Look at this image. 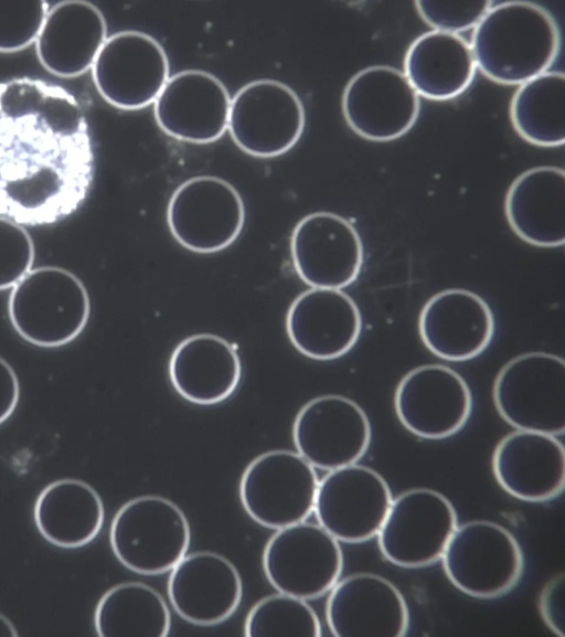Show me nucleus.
Segmentation results:
<instances>
[{"instance_id":"obj_17","label":"nucleus","mask_w":565,"mask_h":637,"mask_svg":"<svg viewBox=\"0 0 565 637\" xmlns=\"http://www.w3.org/2000/svg\"><path fill=\"white\" fill-rule=\"evenodd\" d=\"M290 254L296 273L312 288L348 287L363 265V244L355 227L326 211L310 213L296 224Z\"/></svg>"},{"instance_id":"obj_11","label":"nucleus","mask_w":565,"mask_h":637,"mask_svg":"<svg viewBox=\"0 0 565 637\" xmlns=\"http://www.w3.org/2000/svg\"><path fill=\"white\" fill-rule=\"evenodd\" d=\"M452 503L429 488H413L392 500L377 533L382 555L392 564L414 569L440 560L457 528Z\"/></svg>"},{"instance_id":"obj_30","label":"nucleus","mask_w":565,"mask_h":637,"mask_svg":"<svg viewBox=\"0 0 565 637\" xmlns=\"http://www.w3.org/2000/svg\"><path fill=\"white\" fill-rule=\"evenodd\" d=\"M513 128L527 142L558 147L565 141V76L545 72L519 86L510 104Z\"/></svg>"},{"instance_id":"obj_16","label":"nucleus","mask_w":565,"mask_h":637,"mask_svg":"<svg viewBox=\"0 0 565 637\" xmlns=\"http://www.w3.org/2000/svg\"><path fill=\"white\" fill-rule=\"evenodd\" d=\"M341 106L348 126L356 135L382 142L404 136L414 126L420 102L403 72L373 65L351 77Z\"/></svg>"},{"instance_id":"obj_13","label":"nucleus","mask_w":565,"mask_h":637,"mask_svg":"<svg viewBox=\"0 0 565 637\" xmlns=\"http://www.w3.org/2000/svg\"><path fill=\"white\" fill-rule=\"evenodd\" d=\"M392 500L385 479L355 463L329 470L319 480L313 512L338 541L361 543L377 535Z\"/></svg>"},{"instance_id":"obj_37","label":"nucleus","mask_w":565,"mask_h":637,"mask_svg":"<svg viewBox=\"0 0 565 637\" xmlns=\"http://www.w3.org/2000/svg\"><path fill=\"white\" fill-rule=\"evenodd\" d=\"M18 631L11 620L0 613V637H17Z\"/></svg>"},{"instance_id":"obj_23","label":"nucleus","mask_w":565,"mask_h":637,"mask_svg":"<svg viewBox=\"0 0 565 637\" xmlns=\"http://www.w3.org/2000/svg\"><path fill=\"white\" fill-rule=\"evenodd\" d=\"M492 471L510 496L546 502L564 490L565 449L554 435L516 429L495 446Z\"/></svg>"},{"instance_id":"obj_10","label":"nucleus","mask_w":565,"mask_h":637,"mask_svg":"<svg viewBox=\"0 0 565 637\" xmlns=\"http://www.w3.org/2000/svg\"><path fill=\"white\" fill-rule=\"evenodd\" d=\"M167 223L184 248L211 254L228 247L241 234L245 206L237 190L214 176L193 177L172 193Z\"/></svg>"},{"instance_id":"obj_29","label":"nucleus","mask_w":565,"mask_h":637,"mask_svg":"<svg viewBox=\"0 0 565 637\" xmlns=\"http://www.w3.org/2000/svg\"><path fill=\"white\" fill-rule=\"evenodd\" d=\"M100 637H166L171 627L162 596L140 582H126L107 590L94 613Z\"/></svg>"},{"instance_id":"obj_21","label":"nucleus","mask_w":565,"mask_h":637,"mask_svg":"<svg viewBox=\"0 0 565 637\" xmlns=\"http://www.w3.org/2000/svg\"><path fill=\"white\" fill-rule=\"evenodd\" d=\"M424 346L446 361H467L482 353L494 333L493 314L483 298L463 288L430 297L418 318Z\"/></svg>"},{"instance_id":"obj_3","label":"nucleus","mask_w":565,"mask_h":637,"mask_svg":"<svg viewBox=\"0 0 565 637\" xmlns=\"http://www.w3.org/2000/svg\"><path fill=\"white\" fill-rule=\"evenodd\" d=\"M90 301L83 282L58 266L32 268L11 288L8 316L15 332L41 348H58L85 329Z\"/></svg>"},{"instance_id":"obj_19","label":"nucleus","mask_w":565,"mask_h":637,"mask_svg":"<svg viewBox=\"0 0 565 637\" xmlns=\"http://www.w3.org/2000/svg\"><path fill=\"white\" fill-rule=\"evenodd\" d=\"M327 624L337 637H402L409 626L405 598L388 580L351 574L329 591Z\"/></svg>"},{"instance_id":"obj_31","label":"nucleus","mask_w":565,"mask_h":637,"mask_svg":"<svg viewBox=\"0 0 565 637\" xmlns=\"http://www.w3.org/2000/svg\"><path fill=\"white\" fill-rule=\"evenodd\" d=\"M247 637L321 636V625L306 599L278 592L258 601L244 624Z\"/></svg>"},{"instance_id":"obj_34","label":"nucleus","mask_w":565,"mask_h":637,"mask_svg":"<svg viewBox=\"0 0 565 637\" xmlns=\"http://www.w3.org/2000/svg\"><path fill=\"white\" fill-rule=\"evenodd\" d=\"M420 18L436 31L458 34L473 29L491 1H415Z\"/></svg>"},{"instance_id":"obj_28","label":"nucleus","mask_w":565,"mask_h":637,"mask_svg":"<svg viewBox=\"0 0 565 637\" xmlns=\"http://www.w3.org/2000/svg\"><path fill=\"white\" fill-rule=\"evenodd\" d=\"M33 519L39 533L62 549H78L100 532L105 509L98 492L87 482L62 478L39 493Z\"/></svg>"},{"instance_id":"obj_5","label":"nucleus","mask_w":565,"mask_h":637,"mask_svg":"<svg viewBox=\"0 0 565 637\" xmlns=\"http://www.w3.org/2000/svg\"><path fill=\"white\" fill-rule=\"evenodd\" d=\"M493 402L500 416L516 429L563 435L564 360L546 352L513 358L494 380Z\"/></svg>"},{"instance_id":"obj_7","label":"nucleus","mask_w":565,"mask_h":637,"mask_svg":"<svg viewBox=\"0 0 565 637\" xmlns=\"http://www.w3.org/2000/svg\"><path fill=\"white\" fill-rule=\"evenodd\" d=\"M318 476L290 450H270L254 458L239 481V499L258 524L278 530L305 521L312 512Z\"/></svg>"},{"instance_id":"obj_12","label":"nucleus","mask_w":565,"mask_h":637,"mask_svg":"<svg viewBox=\"0 0 565 637\" xmlns=\"http://www.w3.org/2000/svg\"><path fill=\"white\" fill-rule=\"evenodd\" d=\"M90 70L99 95L124 110H138L154 103L170 73L160 43L135 30L108 36Z\"/></svg>"},{"instance_id":"obj_36","label":"nucleus","mask_w":565,"mask_h":637,"mask_svg":"<svg viewBox=\"0 0 565 637\" xmlns=\"http://www.w3.org/2000/svg\"><path fill=\"white\" fill-rule=\"evenodd\" d=\"M19 399V379L13 368L0 357V425L13 414Z\"/></svg>"},{"instance_id":"obj_33","label":"nucleus","mask_w":565,"mask_h":637,"mask_svg":"<svg viewBox=\"0 0 565 637\" xmlns=\"http://www.w3.org/2000/svg\"><path fill=\"white\" fill-rule=\"evenodd\" d=\"M34 256L29 232L0 215V290L15 286L32 269Z\"/></svg>"},{"instance_id":"obj_22","label":"nucleus","mask_w":565,"mask_h":637,"mask_svg":"<svg viewBox=\"0 0 565 637\" xmlns=\"http://www.w3.org/2000/svg\"><path fill=\"white\" fill-rule=\"evenodd\" d=\"M362 318L355 301L340 289L310 288L291 302L286 331L305 357L327 361L348 353L356 343Z\"/></svg>"},{"instance_id":"obj_26","label":"nucleus","mask_w":565,"mask_h":637,"mask_svg":"<svg viewBox=\"0 0 565 637\" xmlns=\"http://www.w3.org/2000/svg\"><path fill=\"white\" fill-rule=\"evenodd\" d=\"M242 364L234 347L220 336L196 333L182 340L169 361L173 389L198 405L228 399L241 381Z\"/></svg>"},{"instance_id":"obj_6","label":"nucleus","mask_w":565,"mask_h":637,"mask_svg":"<svg viewBox=\"0 0 565 637\" xmlns=\"http://www.w3.org/2000/svg\"><path fill=\"white\" fill-rule=\"evenodd\" d=\"M440 559L454 586L482 599L510 592L524 569L516 539L502 525L486 520L457 525Z\"/></svg>"},{"instance_id":"obj_35","label":"nucleus","mask_w":565,"mask_h":637,"mask_svg":"<svg viewBox=\"0 0 565 637\" xmlns=\"http://www.w3.org/2000/svg\"><path fill=\"white\" fill-rule=\"evenodd\" d=\"M563 586L564 576H553L543 587L540 598V614L546 626L559 637L564 636L563 628Z\"/></svg>"},{"instance_id":"obj_8","label":"nucleus","mask_w":565,"mask_h":637,"mask_svg":"<svg viewBox=\"0 0 565 637\" xmlns=\"http://www.w3.org/2000/svg\"><path fill=\"white\" fill-rule=\"evenodd\" d=\"M306 124L299 96L275 79H256L231 98L227 130L235 145L256 158H274L289 151Z\"/></svg>"},{"instance_id":"obj_18","label":"nucleus","mask_w":565,"mask_h":637,"mask_svg":"<svg viewBox=\"0 0 565 637\" xmlns=\"http://www.w3.org/2000/svg\"><path fill=\"white\" fill-rule=\"evenodd\" d=\"M231 96L225 85L202 70H184L167 81L153 103L159 128L191 144H211L227 130Z\"/></svg>"},{"instance_id":"obj_25","label":"nucleus","mask_w":565,"mask_h":637,"mask_svg":"<svg viewBox=\"0 0 565 637\" xmlns=\"http://www.w3.org/2000/svg\"><path fill=\"white\" fill-rule=\"evenodd\" d=\"M504 211L512 231L537 247L565 243V172L540 166L521 173L510 185Z\"/></svg>"},{"instance_id":"obj_27","label":"nucleus","mask_w":565,"mask_h":637,"mask_svg":"<svg viewBox=\"0 0 565 637\" xmlns=\"http://www.w3.org/2000/svg\"><path fill=\"white\" fill-rule=\"evenodd\" d=\"M477 67L470 43L459 34L431 30L417 36L404 57V75L418 94L448 100L472 83Z\"/></svg>"},{"instance_id":"obj_24","label":"nucleus","mask_w":565,"mask_h":637,"mask_svg":"<svg viewBox=\"0 0 565 637\" xmlns=\"http://www.w3.org/2000/svg\"><path fill=\"white\" fill-rule=\"evenodd\" d=\"M107 39L103 13L86 1H63L51 9L35 40L40 63L60 77H75L89 68Z\"/></svg>"},{"instance_id":"obj_9","label":"nucleus","mask_w":565,"mask_h":637,"mask_svg":"<svg viewBox=\"0 0 565 637\" xmlns=\"http://www.w3.org/2000/svg\"><path fill=\"white\" fill-rule=\"evenodd\" d=\"M343 554L339 541L305 521L276 530L263 552V570L278 592L302 599L328 593L339 581Z\"/></svg>"},{"instance_id":"obj_2","label":"nucleus","mask_w":565,"mask_h":637,"mask_svg":"<svg viewBox=\"0 0 565 637\" xmlns=\"http://www.w3.org/2000/svg\"><path fill=\"white\" fill-rule=\"evenodd\" d=\"M476 67L502 85H521L545 72L559 50L554 18L529 1H508L488 10L473 28Z\"/></svg>"},{"instance_id":"obj_14","label":"nucleus","mask_w":565,"mask_h":637,"mask_svg":"<svg viewBox=\"0 0 565 637\" xmlns=\"http://www.w3.org/2000/svg\"><path fill=\"white\" fill-rule=\"evenodd\" d=\"M371 424L363 408L338 394L317 396L296 415L292 439L312 467L332 470L355 464L371 443Z\"/></svg>"},{"instance_id":"obj_1","label":"nucleus","mask_w":565,"mask_h":637,"mask_svg":"<svg viewBox=\"0 0 565 637\" xmlns=\"http://www.w3.org/2000/svg\"><path fill=\"white\" fill-rule=\"evenodd\" d=\"M95 172L89 126L76 97L32 77L0 82V215L35 226L86 200Z\"/></svg>"},{"instance_id":"obj_20","label":"nucleus","mask_w":565,"mask_h":637,"mask_svg":"<svg viewBox=\"0 0 565 637\" xmlns=\"http://www.w3.org/2000/svg\"><path fill=\"white\" fill-rule=\"evenodd\" d=\"M168 597L174 612L198 626L226 620L237 609L243 584L225 556L200 551L185 554L170 571Z\"/></svg>"},{"instance_id":"obj_32","label":"nucleus","mask_w":565,"mask_h":637,"mask_svg":"<svg viewBox=\"0 0 565 637\" xmlns=\"http://www.w3.org/2000/svg\"><path fill=\"white\" fill-rule=\"evenodd\" d=\"M47 11L45 1H0V52L21 51L35 42Z\"/></svg>"},{"instance_id":"obj_15","label":"nucleus","mask_w":565,"mask_h":637,"mask_svg":"<svg viewBox=\"0 0 565 637\" xmlns=\"http://www.w3.org/2000/svg\"><path fill=\"white\" fill-rule=\"evenodd\" d=\"M394 408L401 424L425 439H443L468 422L472 396L465 379L449 367L425 364L399 381Z\"/></svg>"},{"instance_id":"obj_4","label":"nucleus","mask_w":565,"mask_h":637,"mask_svg":"<svg viewBox=\"0 0 565 637\" xmlns=\"http://www.w3.org/2000/svg\"><path fill=\"white\" fill-rule=\"evenodd\" d=\"M191 531L183 511L160 496H140L115 513L109 543L116 559L143 575L171 571L186 554Z\"/></svg>"}]
</instances>
